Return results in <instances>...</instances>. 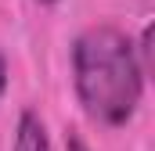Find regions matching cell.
Wrapping results in <instances>:
<instances>
[{"label": "cell", "instance_id": "6da1fadb", "mask_svg": "<svg viewBox=\"0 0 155 151\" xmlns=\"http://www.w3.org/2000/svg\"><path fill=\"white\" fill-rule=\"evenodd\" d=\"M72 79L90 119L123 126L141 104L144 65L137 61V47L126 33L116 25H94L79 33L72 47Z\"/></svg>", "mask_w": 155, "mask_h": 151}, {"label": "cell", "instance_id": "7a4b0ae2", "mask_svg": "<svg viewBox=\"0 0 155 151\" xmlns=\"http://www.w3.org/2000/svg\"><path fill=\"white\" fill-rule=\"evenodd\" d=\"M15 151H51L47 126L40 122L36 112H22V119H18V133H15Z\"/></svg>", "mask_w": 155, "mask_h": 151}, {"label": "cell", "instance_id": "3957f363", "mask_svg": "<svg viewBox=\"0 0 155 151\" xmlns=\"http://www.w3.org/2000/svg\"><path fill=\"white\" fill-rule=\"evenodd\" d=\"M69 151H87V144L76 137V130H69Z\"/></svg>", "mask_w": 155, "mask_h": 151}, {"label": "cell", "instance_id": "277c9868", "mask_svg": "<svg viewBox=\"0 0 155 151\" xmlns=\"http://www.w3.org/2000/svg\"><path fill=\"white\" fill-rule=\"evenodd\" d=\"M4 90H7V61L0 54V97H4Z\"/></svg>", "mask_w": 155, "mask_h": 151}, {"label": "cell", "instance_id": "5b68a950", "mask_svg": "<svg viewBox=\"0 0 155 151\" xmlns=\"http://www.w3.org/2000/svg\"><path fill=\"white\" fill-rule=\"evenodd\" d=\"M40 4H54V0H40Z\"/></svg>", "mask_w": 155, "mask_h": 151}]
</instances>
